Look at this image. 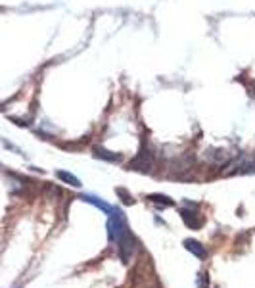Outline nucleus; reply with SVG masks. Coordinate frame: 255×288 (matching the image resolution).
Returning a JSON list of instances; mask_svg holds the SVG:
<instances>
[{"label": "nucleus", "instance_id": "nucleus-1", "mask_svg": "<svg viewBox=\"0 0 255 288\" xmlns=\"http://www.w3.org/2000/svg\"><path fill=\"white\" fill-rule=\"evenodd\" d=\"M108 216H110V219H108V234H110V240L117 244L121 261L123 263H128L130 258L134 256V252H136V240H134L132 232L128 229L127 217H125V214L119 208H112V212Z\"/></svg>", "mask_w": 255, "mask_h": 288}, {"label": "nucleus", "instance_id": "nucleus-2", "mask_svg": "<svg viewBox=\"0 0 255 288\" xmlns=\"http://www.w3.org/2000/svg\"><path fill=\"white\" fill-rule=\"evenodd\" d=\"M152 167H154V159H152L150 150H146V148H140L138 156L132 159L130 165H128L130 171H142V173L152 171Z\"/></svg>", "mask_w": 255, "mask_h": 288}, {"label": "nucleus", "instance_id": "nucleus-3", "mask_svg": "<svg viewBox=\"0 0 255 288\" xmlns=\"http://www.w3.org/2000/svg\"><path fill=\"white\" fill-rule=\"evenodd\" d=\"M181 217H183V221H185L186 227L192 229V230L201 229L203 223H205L203 216H199L198 212H194V208H192V210H181Z\"/></svg>", "mask_w": 255, "mask_h": 288}, {"label": "nucleus", "instance_id": "nucleus-4", "mask_svg": "<svg viewBox=\"0 0 255 288\" xmlns=\"http://www.w3.org/2000/svg\"><path fill=\"white\" fill-rule=\"evenodd\" d=\"M185 248L190 252V254H194L198 259H205L207 258V250H205V246H201L198 240H194V238H186L185 240Z\"/></svg>", "mask_w": 255, "mask_h": 288}, {"label": "nucleus", "instance_id": "nucleus-5", "mask_svg": "<svg viewBox=\"0 0 255 288\" xmlns=\"http://www.w3.org/2000/svg\"><path fill=\"white\" fill-rule=\"evenodd\" d=\"M92 152H94V156H96V158L106 159V161H112V163H115V161H121V156H119V154L110 152V150H106V148H100V146H96Z\"/></svg>", "mask_w": 255, "mask_h": 288}, {"label": "nucleus", "instance_id": "nucleus-6", "mask_svg": "<svg viewBox=\"0 0 255 288\" xmlns=\"http://www.w3.org/2000/svg\"><path fill=\"white\" fill-rule=\"evenodd\" d=\"M81 198H83L85 202H88V204H92V206H96L98 210H104V214H110V212H112V206H108L102 198L94 196V194H83Z\"/></svg>", "mask_w": 255, "mask_h": 288}, {"label": "nucleus", "instance_id": "nucleus-7", "mask_svg": "<svg viewBox=\"0 0 255 288\" xmlns=\"http://www.w3.org/2000/svg\"><path fill=\"white\" fill-rule=\"evenodd\" d=\"M56 177L60 179V181H64L65 185H71V187H75V188H81V181H79V179H77L73 173L60 169V171H56Z\"/></svg>", "mask_w": 255, "mask_h": 288}, {"label": "nucleus", "instance_id": "nucleus-8", "mask_svg": "<svg viewBox=\"0 0 255 288\" xmlns=\"http://www.w3.org/2000/svg\"><path fill=\"white\" fill-rule=\"evenodd\" d=\"M148 200L152 202V204H156L159 208H171V206H175V202L171 200L169 196H165V194H148Z\"/></svg>", "mask_w": 255, "mask_h": 288}, {"label": "nucleus", "instance_id": "nucleus-9", "mask_svg": "<svg viewBox=\"0 0 255 288\" xmlns=\"http://www.w3.org/2000/svg\"><path fill=\"white\" fill-rule=\"evenodd\" d=\"M115 194L121 198L123 204H127V206H132V204H134V196H132V194H128L127 188H121V187L115 188Z\"/></svg>", "mask_w": 255, "mask_h": 288}, {"label": "nucleus", "instance_id": "nucleus-10", "mask_svg": "<svg viewBox=\"0 0 255 288\" xmlns=\"http://www.w3.org/2000/svg\"><path fill=\"white\" fill-rule=\"evenodd\" d=\"M196 287L198 288H209V275L205 271H199L196 277Z\"/></svg>", "mask_w": 255, "mask_h": 288}]
</instances>
